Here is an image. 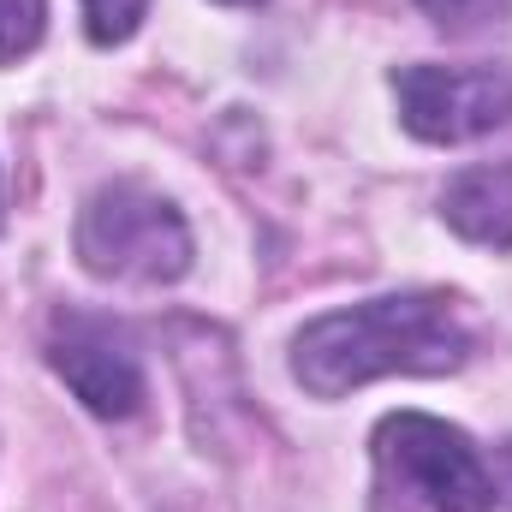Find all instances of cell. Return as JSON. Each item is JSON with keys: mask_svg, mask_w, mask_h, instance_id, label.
<instances>
[{"mask_svg": "<svg viewBox=\"0 0 512 512\" xmlns=\"http://www.w3.org/2000/svg\"><path fill=\"white\" fill-rule=\"evenodd\" d=\"M143 6L149 0H84V24H90V36L102 48H114V42H126L131 30L143 24Z\"/></svg>", "mask_w": 512, "mask_h": 512, "instance_id": "ba28073f", "label": "cell"}, {"mask_svg": "<svg viewBox=\"0 0 512 512\" xmlns=\"http://www.w3.org/2000/svg\"><path fill=\"white\" fill-rule=\"evenodd\" d=\"M501 477H507V495H512V441H501Z\"/></svg>", "mask_w": 512, "mask_h": 512, "instance_id": "30bf717a", "label": "cell"}, {"mask_svg": "<svg viewBox=\"0 0 512 512\" xmlns=\"http://www.w3.org/2000/svg\"><path fill=\"white\" fill-rule=\"evenodd\" d=\"M42 0H0V66L42 42Z\"/></svg>", "mask_w": 512, "mask_h": 512, "instance_id": "52a82bcc", "label": "cell"}, {"mask_svg": "<svg viewBox=\"0 0 512 512\" xmlns=\"http://www.w3.org/2000/svg\"><path fill=\"white\" fill-rule=\"evenodd\" d=\"M376 465L393 489L417 495L429 512H495V477L465 429L399 411L376 429Z\"/></svg>", "mask_w": 512, "mask_h": 512, "instance_id": "3957f363", "label": "cell"}, {"mask_svg": "<svg viewBox=\"0 0 512 512\" xmlns=\"http://www.w3.org/2000/svg\"><path fill=\"white\" fill-rule=\"evenodd\" d=\"M78 256L102 280L161 286L191 268V227L167 197L143 185H102L78 215Z\"/></svg>", "mask_w": 512, "mask_h": 512, "instance_id": "7a4b0ae2", "label": "cell"}, {"mask_svg": "<svg viewBox=\"0 0 512 512\" xmlns=\"http://www.w3.org/2000/svg\"><path fill=\"white\" fill-rule=\"evenodd\" d=\"M227 6H251V0H227Z\"/></svg>", "mask_w": 512, "mask_h": 512, "instance_id": "8fae6325", "label": "cell"}, {"mask_svg": "<svg viewBox=\"0 0 512 512\" xmlns=\"http://www.w3.org/2000/svg\"><path fill=\"white\" fill-rule=\"evenodd\" d=\"M48 364L96 417H131L143 405V364L126 334L102 316H60L48 334Z\"/></svg>", "mask_w": 512, "mask_h": 512, "instance_id": "5b68a950", "label": "cell"}, {"mask_svg": "<svg viewBox=\"0 0 512 512\" xmlns=\"http://www.w3.org/2000/svg\"><path fill=\"white\" fill-rule=\"evenodd\" d=\"M441 215L459 239L489 245V251H512V161L459 173L441 191Z\"/></svg>", "mask_w": 512, "mask_h": 512, "instance_id": "8992f818", "label": "cell"}, {"mask_svg": "<svg viewBox=\"0 0 512 512\" xmlns=\"http://www.w3.org/2000/svg\"><path fill=\"white\" fill-rule=\"evenodd\" d=\"M465 358L471 334L435 292H399L334 310L292 340V376L316 399H340L376 376H447Z\"/></svg>", "mask_w": 512, "mask_h": 512, "instance_id": "6da1fadb", "label": "cell"}, {"mask_svg": "<svg viewBox=\"0 0 512 512\" xmlns=\"http://www.w3.org/2000/svg\"><path fill=\"white\" fill-rule=\"evenodd\" d=\"M399 120L423 143H465L512 120V60L483 66H399Z\"/></svg>", "mask_w": 512, "mask_h": 512, "instance_id": "277c9868", "label": "cell"}, {"mask_svg": "<svg viewBox=\"0 0 512 512\" xmlns=\"http://www.w3.org/2000/svg\"><path fill=\"white\" fill-rule=\"evenodd\" d=\"M495 6H501V0H423V12H429L441 30H471V24H483Z\"/></svg>", "mask_w": 512, "mask_h": 512, "instance_id": "9c48e42d", "label": "cell"}]
</instances>
